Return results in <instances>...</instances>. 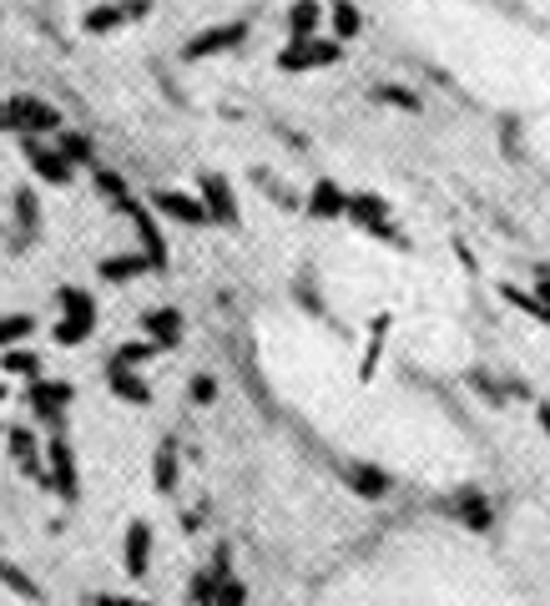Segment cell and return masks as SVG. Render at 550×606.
Listing matches in <instances>:
<instances>
[{
  "label": "cell",
  "instance_id": "1",
  "mask_svg": "<svg viewBox=\"0 0 550 606\" xmlns=\"http://www.w3.org/2000/svg\"><path fill=\"white\" fill-rule=\"evenodd\" d=\"M61 127V112L51 102H40V96H5L0 102V132L11 137H46Z\"/></svg>",
  "mask_w": 550,
  "mask_h": 606
},
{
  "label": "cell",
  "instance_id": "2",
  "mask_svg": "<svg viewBox=\"0 0 550 606\" xmlns=\"http://www.w3.org/2000/svg\"><path fill=\"white\" fill-rule=\"evenodd\" d=\"M343 223L359 228V233H368V237H379V243H389V248H409V237L394 228V212H389V202H384L379 193H349Z\"/></svg>",
  "mask_w": 550,
  "mask_h": 606
},
{
  "label": "cell",
  "instance_id": "3",
  "mask_svg": "<svg viewBox=\"0 0 550 606\" xmlns=\"http://www.w3.org/2000/svg\"><path fill=\"white\" fill-rule=\"evenodd\" d=\"M343 61V46L333 36H308V40H289L278 51V71H324V67H339Z\"/></svg>",
  "mask_w": 550,
  "mask_h": 606
},
{
  "label": "cell",
  "instance_id": "4",
  "mask_svg": "<svg viewBox=\"0 0 550 606\" xmlns=\"http://www.w3.org/2000/svg\"><path fill=\"white\" fill-rule=\"evenodd\" d=\"M243 46H248V21H218V26L197 31L183 46V56L187 61H212V56H233Z\"/></svg>",
  "mask_w": 550,
  "mask_h": 606
},
{
  "label": "cell",
  "instance_id": "5",
  "mask_svg": "<svg viewBox=\"0 0 550 606\" xmlns=\"http://www.w3.org/2000/svg\"><path fill=\"white\" fill-rule=\"evenodd\" d=\"M46 486H51L66 505L81 501V465H77V450H71L66 435H51V445H46Z\"/></svg>",
  "mask_w": 550,
  "mask_h": 606
},
{
  "label": "cell",
  "instance_id": "6",
  "mask_svg": "<svg viewBox=\"0 0 550 606\" xmlns=\"http://www.w3.org/2000/svg\"><path fill=\"white\" fill-rule=\"evenodd\" d=\"M147 11H152L147 0H92V11L81 15V26L92 31V36H112V31L137 26Z\"/></svg>",
  "mask_w": 550,
  "mask_h": 606
},
{
  "label": "cell",
  "instance_id": "7",
  "mask_svg": "<svg viewBox=\"0 0 550 606\" xmlns=\"http://www.w3.org/2000/svg\"><path fill=\"white\" fill-rule=\"evenodd\" d=\"M26 399H31V409L40 415V424H46L51 435H61V430H66V405L77 399V389H71L66 380H31Z\"/></svg>",
  "mask_w": 550,
  "mask_h": 606
},
{
  "label": "cell",
  "instance_id": "8",
  "mask_svg": "<svg viewBox=\"0 0 550 606\" xmlns=\"http://www.w3.org/2000/svg\"><path fill=\"white\" fill-rule=\"evenodd\" d=\"M21 152H26L31 172H36L46 187H71L77 183V167L56 152V142H40V137H21Z\"/></svg>",
  "mask_w": 550,
  "mask_h": 606
},
{
  "label": "cell",
  "instance_id": "9",
  "mask_svg": "<svg viewBox=\"0 0 550 606\" xmlns=\"http://www.w3.org/2000/svg\"><path fill=\"white\" fill-rule=\"evenodd\" d=\"M197 198L208 208L212 228H237V193L223 172H202V177H197Z\"/></svg>",
  "mask_w": 550,
  "mask_h": 606
},
{
  "label": "cell",
  "instance_id": "10",
  "mask_svg": "<svg viewBox=\"0 0 550 606\" xmlns=\"http://www.w3.org/2000/svg\"><path fill=\"white\" fill-rule=\"evenodd\" d=\"M147 208L157 212V218H167V223H183V228H208V208H202V198H192V193H177V187H162V193H152V202Z\"/></svg>",
  "mask_w": 550,
  "mask_h": 606
},
{
  "label": "cell",
  "instance_id": "11",
  "mask_svg": "<svg viewBox=\"0 0 550 606\" xmlns=\"http://www.w3.org/2000/svg\"><path fill=\"white\" fill-rule=\"evenodd\" d=\"M121 212L131 218V228H137V237H142V258L152 264V273L157 268H167V237H162V223H157V212L142 208V202H121Z\"/></svg>",
  "mask_w": 550,
  "mask_h": 606
},
{
  "label": "cell",
  "instance_id": "12",
  "mask_svg": "<svg viewBox=\"0 0 550 606\" xmlns=\"http://www.w3.org/2000/svg\"><path fill=\"white\" fill-rule=\"evenodd\" d=\"M5 450H11L15 470L26 475V480H40V486H46V450H40L36 430H26V424H15L11 435H5Z\"/></svg>",
  "mask_w": 550,
  "mask_h": 606
},
{
  "label": "cell",
  "instance_id": "13",
  "mask_svg": "<svg viewBox=\"0 0 550 606\" xmlns=\"http://www.w3.org/2000/svg\"><path fill=\"white\" fill-rule=\"evenodd\" d=\"M445 511L455 515L465 531H475V536H485V531L495 526V505H490L485 490H459V496L445 505Z\"/></svg>",
  "mask_w": 550,
  "mask_h": 606
},
{
  "label": "cell",
  "instance_id": "14",
  "mask_svg": "<svg viewBox=\"0 0 550 606\" xmlns=\"http://www.w3.org/2000/svg\"><path fill=\"white\" fill-rule=\"evenodd\" d=\"M121 567L131 581H142L152 571V526L147 521H131L127 536H121Z\"/></svg>",
  "mask_w": 550,
  "mask_h": 606
},
{
  "label": "cell",
  "instance_id": "15",
  "mask_svg": "<svg viewBox=\"0 0 550 606\" xmlns=\"http://www.w3.org/2000/svg\"><path fill=\"white\" fill-rule=\"evenodd\" d=\"M343 208H349V193H343L333 177H318L308 187V218L314 223H343Z\"/></svg>",
  "mask_w": 550,
  "mask_h": 606
},
{
  "label": "cell",
  "instance_id": "16",
  "mask_svg": "<svg viewBox=\"0 0 550 606\" xmlns=\"http://www.w3.org/2000/svg\"><path fill=\"white\" fill-rule=\"evenodd\" d=\"M142 329H147V339L157 343L162 354H172V349H183V314H177L172 303H162V308H147Z\"/></svg>",
  "mask_w": 550,
  "mask_h": 606
},
{
  "label": "cell",
  "instance_id": "17",
  "mask_svg": "<svg viewBox=\"0 0 550 606\" xmlns=\"http://www.w3.org/2000/svg\"><path fill=\"white\" fill-rule=\"evenodd\" d=\"M343 480H349V490H354V496H364V501H384V496L394 490L389 470H384V465H368V461L343 465Z\"/></svg>",
  "mask_w": 550,
  "mask_h": 606
},
{
  "label": "cell",
  "instance_id": "18",
  "mask_svg": "<svg viewBox=\"0 0 550 606\" xmlns=\"http://www.w3.org/2000/svg\"><path fill=\"white\" fill-rule=\"evenodd\" d=\"M56 308H61V324H77V329H96V299L86 289H56Z\"/></svg>",
  "mask_w": 550,
  "mask_h": 606
},
{
  "label": "cell",
  "instance_id": "19",
  "mask_svg": "<svg viewBox=\"0 0 550 606\" xmlns=\"http://www.w3.org/2000/svg\"><path fill=\"white\" fill-rule=\"evenodd\" d=\"M324 21H328V11L318 5V0H293L289 15H283V26H289V40L324 36Z\"/></svg>",
  "mask_w": 550,
  "mask_h": 606
},
{
  "label": "cell",
  "instance_id": "20",
  "mask_svg": "<svg viewBox=\"0 0 550 606\" xmlns=\"http://www.w3.org/2000/svg\"><path fill=\"white\" fill-rule=\"evenodd\" d=\"M106 389L117 399H127V405H152V384L137 370H121V364H106Z\"/></svg>",
  "mask_w": 550,
  "mask_h": 606
},
{
  "label": "cell",
  "instance_id": "21",
  "mask_svg": "<svg viewBox=\"0 0 550 606\" xmlns=\"http://www.w3.org/2000/svg\"><path fill=\"white\" fill-rule=\"evenodd\" d=\"M36 237H40V198H36V187H21L15 193V243L26 248Z\"/></svg>",
  "mask_w": 550,
  "mask_h": 606
},
{
  "label": "cell",
  "instance_id": "22",
  "mask_svg": "<svg viewBox=\"0 0 550 606\" xmlns=\"http://www.w3.org/2000/svg\"><path fill=\"white\" fill-rule=\"evenodd\" d=\"M152 273V264H147L142 253H112V258H102V278L106 283H131V278Z\"/></svg>",
  "mask_w": 550,
  "mask_h": 606
},
{
  "label": "cell",
  "instance_id": "23",
  "mask_svg": "<svg viewBox=\"0 0 550 606\" xmlns=\"http://www.w3.org/2000/svg\"><path fill=\"white\" fill-rule=\"evenodd\" d=\"M328 31H333V40H354L359 31H364V15H359V5L354 0H333V5H328Z\"/></svg>",
  "mask_w": 550,
  "mask_h": 606
},
{
  "label": "cell",
  "instance_id": "24",
  "mask_svg": "<svg viewBox=\"0 0 550 606\" xmlns=\"http://www.w3.org/2000/svg\"><path fill=\"white\" fill-rule=\"evenodd\" d=\"M0 370L15 374V380H40V354H36V349H26V343L0 349Z\"/></svg>",
  "mask_w": 550,
  "mask_h": 606
},
{
  "label": "cell",
  "instance_id": "25",
  "mask_svg": "<svg viewBox=\"0 0 550 606\" xmlns=\"http://www.w3.org/2000/svg\"><path fill=\"white\" fill-rule=\"evenodd\" d=\"M152 486H157L162 496L177 490V445H172V440H162L157 455H152Z\"/></svg>",
  "mask_w": 550,
  "mask_h": 606
},
{
  "label": "cell",
  "instance_id": "26",
  "mask_svg": "<svg viewBox=\"0 0 550 606\" xmlns=\"http://www.w3.org/2000/svg\"><path fill=\"white\" fill-rule=\"evenodd\" d=\"M56 152H61L71 167H92V158H96V147H92L86 132H61L56 137Z\"/></svg>",
  "mask_w": 550,
  "mask_h": 606
},
{
  "label": "cell",
  "instance_id": "27",
  "mask_svg": "<svg viewBox=\"0 0 550 606\" xmlns=\"http://www.w3.org/2000/svg\"><path fill=\"white\" fill-rule=\"evenodd\" d=\"M31 334H36V318L31 314H0V349L31 343Z\"/></svg>",
  "mask_w": 550,
  "mask_h": 606
},
{
  "label": "cell",
  "instance_id": "28",
  "mask_svg": "<svg viewBox=\"0 0 550 606\" xmlns=\"http://www.w3.org/2000/svg\"><path fill=\"white\" fill-rule=\"evenodd\" d=\"M500 293H505V303H511L515 314H530V318H536V324H546V329H550V308L536 299V293L515 289V283H505V289H500Z\"/></svg>",
  "mask_w": 550,
  "mask_h": 606
},
{
  "label": "cell",
  "instance_id": "29",
  "mask_svg": "<svg viewBox=\"0 0 550 606\" xmlns=\"http://www.w3.org/2000/svg\"><path fill=\"white\" fill-rule=\"evenodd\" d=\"M152 354H162L157 343H152V339H137V343H121V349H117L112 359H106V364H121V370H137V364H147Z\"/></svg>",
  "mask_w": 550,
  "mask_h": 606
},
{
  "label": "cell",
  "instance_id": "30",
  "mask_svg": "<svg viewBox=\"0 0 550 606\" xmlns=\"http://www.w3.org/2000/svg\"><path fill=\"white\" fill-rule=\"evenodd\" d=\"M0 581H5V586H11L21 602H36V596H40V586H36V581H31L21 567H15V561H0Z\"/></svg>",
  "mask_w": 550,
  "mask_h": 606
},
{
  "label": "cell",
  "instance_id": "31",
  "mask_svg": "<svg viewBox=\"0 0 550 606\" xmlns=\"http://www.w3.org/2000/svg\"><path fill=\"white\" fill-rule=\"evenodd\" d=\"M96 193H102L112 208H121V202L131 198V187H127V177H117V172H96Z\"/></svg>",
  "mask_w": 550,
  "mask_h": 606
},
{
  "label": "cell",
  "instance_id": "32",
  "mask_svg": "<svg viewBox=\"0 0 550 606\" xmlns=\"http://www.w3.org/2000/svg\"><path fill=\"white\" fill-rule=\"evenodd\" d=\"M374 102L379 106H399V112H420V96L409 86H374Z\"/></svg>",
  "mask_w": 550,
  "mask_h": 606
},
{
  "label": "cell",
  "instance_id": "33",
  "mask_svg": "<svg viewBox=\"0 0 550 606\" xmlns=\"http://www.w3.org/2000/svg\"><path fill=\"white\" fill-rule=\"evenodd\" d=\"M212 606H248V586H243V576L227 571V576L218 581V602H212Z\"/></svg>",
  "mask_w": 550,
  "mask_h": 606
},
{
  "label": "cell",
  "instance_id": "34",
  "mask_svg": "<svg viewBox=\"0 0 550 606\" xmlns=\"http://www.w3.org/2000/svg\"><path fill=\"white\" fill-rule=\"evenodd\" d=\"M187 399H192V405H212V399H218V380H212V374H192Z\"/></svg>",
  "mask_w": 550,
  "mask_h": 606
},
{
  "label": "cell",
  "instance_id": "35",
  "mask_svg": "<svg viewBox=\"0 0 550 606\" xmlns=\"http://www.w3.org/2000/svg\"><path fill=\"white\" fill-rule=\"evenodd\" d=\"M470 384H475V395H485V399H490V405H500V399H505V389H500V384H495V380H490V374H480V370H475V374H470Z\"/></svg>",
  "mask_w": 550,
  "mask_h": 606
},
{
  "label": "cell",
  "instance_id": "36",
  "mask_svg": "<svg viewBox=\"0 0 550 606\" xmlns=\"http://www.w3.org/2000/svg\"><path fill=\"white\" fill-rule=\"evenodd\" d=\"M92 606H152V602H142V596H127V592H102Z\"/></svg>",
  "mask_w": 550,
  "mask_h": 606
},
{
  "label": "cell",
  "instance_id": "37",
  "mask_svg": "<svg viewBox=\"0 0 550 606\" xmlns=\"http://www.w3.org/2000/svg\"><path fill=\"white\" fill-rule=\"evenodd\" d=\"M536 299L550 308V268H536Z\"/></svg>",
  "mask_w": 550,
  "mask_h": 606
},
{
  "label": "cell",
  "instance_id": "38",
  "mask_svg": "<svg viewBox=\"0 0 550 606\" xmlns=\"http://www.w3.org/2000/svg\"><path fill=\"white\" fill-rule=\"evenodd\" d=\"M536 420H540V430L550 435V405H536Z\"/></svg>",
  "mask_w": 550,
  "mask_h": 606
},
{
  "label": "cell",
  "instance_id": "39",
  "mask_svg": "<svg viewBox=\"0 0 550 606\" xmlns=\"http://www.w3.org/2000/svg\"><path fill=\"white\" fill-rule=\"evenodd\" d=\"M0 399H5V384H0Z\"/></svg>",
  "mask_w": 550,
  "mask_h": 606
},
{
  "label": "cell",
  "instance_id": "40",
  "mask_svg": "<svg viewBox=\"0 0 550 606\" xmlns=\"http://www.w3.org/2000/svg\"><path fill=\"white\" fill-rule=\"evenodd\" d=\"M0 237H5V223H0Z\"/></svg>",
  "mask_w": 550,
  "mask_h": 606
}]
</instances>
